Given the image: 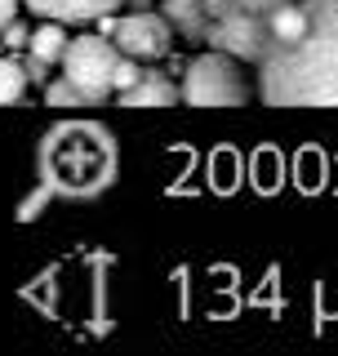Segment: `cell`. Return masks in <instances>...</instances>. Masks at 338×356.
I'll return each instance as SVG.
<instances>
[{
	"label": "cell",
	"instance_id": "7c38bea8",
	"mask_svg": "<svg viewBox=\"0 0 338 356\" xmlns=\"http://www.w3.org/2000/svg\"><path fill=\"white\" fill-rule=\"evenodd\" d=\"M209 14L223 18V14H236V9H250V14H272V9L289 5V0H205Z\"/></svg>",
	"mask_w": 338,
	"mask_h": 356
},
{
	"label": "cell",
	"instance_id": "ffe728a7",
	"mask_svg": "<svg viewBox=\"0 0 338 356\" xmlns=\"http://www.w3.org/2000/svg\"><path fill=\"white\" fill-rule=\"evenodd\" d=\"M125 5H129V9H152L156 0H125Z\"/></svg>",
	"mask_w": 338,
	"mask_h": 356
},
{
	"label": "cell",
	"instance_id": "7a4b0ae2",
	"mask_svg": "<svg viewBox=\"0 0 338 356\" xmlns=\"http://www.w3.org/2000/svg\"><path fill=\"white\" fill-rule=\"evenodd\" d=\"M120 174L116 134L98 120H58L40 134L36 178L58 200H94Z\"/></svg>",
	"mask_w": 338,
	"mask_h": 356
},
{
	"label": "cell",
	"instance_id": "6da1fadb",
	"mask_svg": "<svg viewBox=\"0 0 338 356\" xmlns=\"http://www.w3.org/2000/svg\"><path fill=\"white\" fill-rule=\"evenodd\" d=\"M307 31L258 63L267 107H338V0H303Z\"/></svg>",
	"mask_w": 338,
	"mask_h": 356
},
{
	"label": "cell",
	"instance_id": "52a82bcc",
	"mask_svg": "<svg viewBox=\"0 0 338 356\" xmlns=\"http://www.w3.org/2000/svg\"><path fill=\"white\" fill-rule=\"evenodd\" d=\"M120 107H174L183 103V85L169 72H156V67H143V76L129 89H120Z\"/></svg>",
	"mask_w": 338,
	"mask_h": 356
},
{
	"label": "cell",
	"instance_id": "5bb4252c",
	"mask_svg": "<svg viewBox=\"0 0 338 356\" xmlns=\"http://www.w3.org/2000/svg\"><path fill=\"white\" fill-rule=\"evenodd\" d=\"M49 200H58V196H54L49 187L40 183V187H36V192H31V196H22V200H18V218H22V222L40 218V214H45V205H49Z\"/></svg>",
	"mask_w": 338,
	"mask_h": 356
},
{
	"label": "cell",
	"instance_id": "ba28073f",
	"mask_svg": "<svg viewBox=\"0 0 338 356\" xmlns=\"http://www.w3.org/2000/svg\"><path fill=\"white\" fill-rule=\"evenodd\" d=\"M161 14L174 22V36H183L187 44H205L209 40V5L205 0H161Z\"/></svg>",
	"mask_w": 338,
	"mask_h": 356
},
{
	"label": "cell",
	"instance_id": "3957f363",
	"mask_svg": "<svg viewBox=\"0 0 338 356\" xmlns=\"http://www.w3.org/2000/svg\"><path fill=\"white\" fill-rule=\"evenodd\" d=\"M183 103L187 107H241L250 103V81L241 72V58L223 49L196 54L183 72Z\"/></svg>",
	"mask_w": 338,
	"mask_h": 356
},
{
	"label": "cell",
	"instance_id": "4fadbf2b",
	"mask_svg": "<svg viewBox=\"0 0 338 356\" xmlns=\"http://www.w3.org/2000/svg\"><path fill=\"white\" fill-rule=\"evenodd\" d=\"M45 103L49 107H89L85 103V94L76 89L67 76H58V81H49V89H45Z\"/></svg>",
	"mask_w": 338,
	"mask_h": 356
},
{
	"label": "cell",
	"instance_id": "9c48e42d",
	"mask_svg": "<svg viewBox=\"0 0 338 356\" xmlns=\"http://www.w3.org/2000/svg\"><path fill=\"white\" fill-rule=\"evenodd\" d=\"M67 22L58 18H45V27L31 31V40H27V63H40V67H58L63 63V54H67Z\"/></svg>",
	"mask_w": 338,
	"mask_h": 356
},
{
	"label": "cell",
	"instance_id": "30bf717a",
	"mask_svg": "<svg viewBox=\"0 0 338 356\" xmlns=\"http://www.w3.org/2000/svg\"><path fill=\"white\" fill-rule=\"evenodd\" d=\"M125 0H54V18L58 22H98L103 14L120 9Z\"/></svg>",
	"mask_w": 338,
	"mask_h": 356
},
{
	"label": "cell",
	"instance_id": "8fae6325",
	"mask_svg": "<svg viewBox=\"0 0 338 356\" xmlns=\"http://www.w3.org/2000/svg\"><path fill=\"white\" fill-rule=\"evenodd\" d=\"M27 85H31L27 63H18V58H0V107L22 103V98H27Z\"/></svg>",
	"mask_w": 338,
	"mask_h": 356
},
{
	"label": "cell",
	"instance_id": "e0dca14e",
	"mask_svg": "<svg viewBox=\"0 0 338 356\" xmlns=\"http://www.w3.org/2000/svg\"><path fill=\"white\" fill-rule=\"evenodd\" d=\"M18 5H22V0H0V31H5L9 22L18 18Z\"/></svg>",
	"mask_w": 338,
	"mask_h": 356
},
{
	"label": "cell",
	"instance_id": "9a60e30c",
	"mask_svg": "<svg viewBox=\"0 0 338 356\" xmlns=\"http://www.w3.org/2000/svg\"><path fill=\"white\" fill-rule=\"evenodd\" d=\"M0 40H5L9 44V49H27V40H31V27H27V22H9V27L5 31H0Z\"/></svg>",
	"mask_w": 338,
	"mask_h": 356
},
{
	"label": "cell",
	"instance_id": "d6986e66",
	"mask_svg": "<svg viewBox=\"0 0 338 356\" xmlns=\"http://www.w3.org/2000/svg\"><path fill=\"white\" fill-rule=\"evenodd\" d=\"M116 22H120V18H111V14H103V18H98V31H103V36H111V31H116Z\"/></svg>",
	"mask_w": 338,
	"mask_h": 356
},
{
	"label": "cell",
	"instance_id": "5b68a950",
	"mask_svg": "<svg viewBox=\"0 0 338 356\" xmlns=\"http://www.w3.org/2000/svg\"><path fill=\"white\" fill-rule=\"evenodd\" d=\"M209 49H223V54H236L241 63H263L276 54V40H272V14H250V9H236V14H223L209 22Z\"/></svg>",
	"mask_w": 338,
	"mask_h": 356
},
{
	"label": "cell",
	"instance_id": "2e32d148",
	"mask_svg": "<svg viewBox=\"0 0 338 356\" xmlns=\"http://www.w3.org/2000/svg\"><path fill=\"white\" fill-rule=\"evenodd\" d=\"M138 76H143L138 58H129V54H125V58H120V67H116V94H120V89H129L134 81H138Z\"/></svg>",
	"mask_w": 338,
	"mask_h": 356
},
{
	"label": "cell",
	"instance_id": "ac0fdd59",
	"mask_svg": "<svg viewBox=\"0 0 338 356\" xmlns=\"http://www.w3.org/2000/svg\"><path fill=\"white\" fill-rule=\"evenodd\" d=\"M22 5H27L31 14H40V18H54V0H22Z\"/></svg>",
	"mask_w": 338,
	"mask_h": 356
},
{
	"label": "cell",
	"instance_id": "277c9868",
	"mask_svg": "<svg viewBox=\"0 0 338 356\" xmlns=\"http://www.w3.org/2000/svg\"><path fill=\"white\" fill-rule=\"evenodd\" d=\"M120 44L111 36H72L67 40V54H63V76L72 81L76 89L85 94V103H107L111 94H116V67H120Z\"/></svg>",
	"mask_w": 338,
	"mask_h": 356
},
{
	"label": "cell",
	"instance_id": "8992f818",
	"mask_svg": "<svg viewBox=\"0 0 338 356\" xmlns=\"http://www.w3.org/2000/svg\"><path fill=\"white\" fill-rule=\"evenodd\" d=\"M111 40H116L120 54H129V58L156 63L174 49V22L165 14H156V9H129V14L116 22Z\"/></svg>",
	"mask_w": 338,
	"mask_h": 356
}]
</instances>
